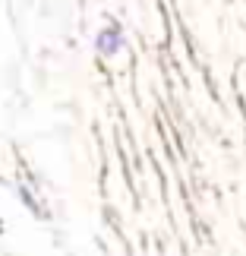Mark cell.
Masks as SVG:
<instances>
[{
	"label": "cell",
	"mask_w": 246,
	"mask_h": 256,
	"mask_svg": "<svg viewBox=\"0 0 246 256\" xmlns=\"http://www.w3.org/2000/svg\"><path fill=\"white\" fill-rule=\"evenodd\" d=\"M123 44H126L123 26L117 22V19H107L104 28H98V35H95V51H98V57H104V60H114V57L123 51Z\"/></svg>",
	"instance_id": "6da1fadb"
}]
</instances>
